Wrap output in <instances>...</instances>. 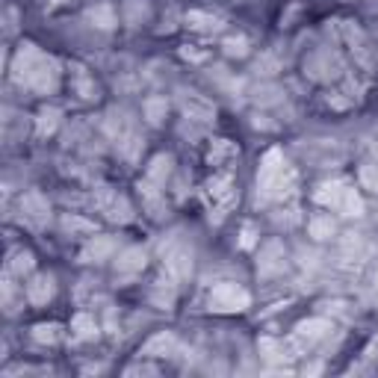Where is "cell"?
Instances as JSON below:
<instances>
[{
  "instance_id": "6da1fadb",
  "label": "cell",
  "mask_w": 378,
  "mask_h": 378,
  "mask_svg": "<svg viewBox=\"0 0 378 378\" xmlns=\"http://www.w3.org/2000/svg\"><path fill=\"white\" fill-rule=\"evenodd\" d=\"M15 80L24 83V86H33L39 92H53L57 89L60 72L48 57L33 48V45H21L18 57H15Z\"/></svg>"
},
{
  "instance_id": "7a4b0ae2",
  "label": "cell",
  "mask_w": 378,
  "mask_h": 378,
  "mask_svg": "<svg viewBox=\"0 0 378 378\" xmlns=\"http://www.w3.org/2000/svg\"><path fill=\"white\" fill-rule=\"evenodd\" d=\"M245 307H248V292L236 284H219L210 292V311L234 313V311H245Z\"/></svg>"
},
{
  "instance_id": "3957f363",
  "label": "cell",
  "mask_w": 378,
  "mask_h": 378,
  "mask_svg": "<svg viewBox=\"0 0 378 378\" xmlns=\"http://www.w3.org/2000/svg\"><path fill=\"white\" fill-rule=\"evenodd\" d=\"M166 266H169L172 278H177V281H180V278H189V272H192V251H189L187 245L169 251V257H166Z\"/></svg>"
},
{
  "instance_id": "277c9868",
  "label": "cell",
  "mask_w": 378,
  "mask_h": 378,
  "mask_svg": "<svg viewBox=\"0 0 378 378\" xmlns=\"http://www.w3.org/2000/svg\"><path fill=\"white\" fill-rule=\"evenodd\" d=\"M142 269H145V251L142 248H124L116 260V272H121V275H133Z\"/></svg>"
},
{
  "instance_id": "5b68a950",
  "label": "cell",
  "mask_w": 378,
  "mask_h": 378,
  "mask_svg": "<svg viewBox=\"0 0 378 378\" xmlns=\"http://www.w3.org/2000/svg\"><path fill=\"white\" fill-rule=\"evenodd\" d=\"M284 269V248L278 243H269L260 255V275H275Z\"/></svg>"
},
{
  "instance_id": "8992f818",
  "label": "cell",
  "mask_w": 378,
  "mask_h": 378,
  "mask_svg": "<svg viewBox=\"0 0 378 378\" xmlns=\"http://www.w3.org/2000/svg\"><path fill=\"white\" fill-rule=\"evenodd\" d=\"M27 296L33 304H45L53 296V278L50 275H36L30 284H27Z\"/></svg>"
},
{
  "instance_id": "52a82bcc",
  "label": "cell",
  "mask_w": 378,
  "mask_h": 378,
  "mask_svg": "<svg viewBox=\"0 0 378 378\" xmlns=\"http://www.w3.org/2000/svg\"><path fill=\"white\" fill-rule=\"evenodd\" d=\"M328 331H331V325H328L325 319H307V322H302V325H299L296 337H299L302 343H307V346H311V343H316V340H322V337H325Z\"/></svg>"
},
{
  "instance_id": "ba28073f",
  "label": "cell",
  "mask_w": 378,
  "mask_h": 378,
  "mask_svg": "<svg viewBox=\"0 0 378 378\" xmlns=\"http://www.w3.org/2000/svg\"><path fill=\"white\" fill-rule=\"evenodd\" d=\"M21 207H24V213L36 222V225H41V222L48 219V213H50V210H48V201L41 198L39 192H30V195H27V198L21 201Z\"/></svg>"
},
{
  "instance_id": "9c48e42d",
  "label": "cell",
  "mask_w": 378,
  "mask_h": 378,
  "mask_svg": "<svg viewBox=\"0 0 378 378\" xmlns=\"http://www.w3.org/2000/svg\"><path fill=\"white\" fill-rule=\"evenodd\" d=\"M113 248H116V243L109 240V236H95V240H92L86 248H83V260H86V263L104 260V257H107Z\"/></svg>"
},
{
  "instance_id": "30bf717a",
  "label": "cell",
  "mask_w": 378,
  "mask_h": 378,
  "mask_svg": "<svg viewBox=\"0 0 378 378\" xmlns=\"http://www.w3.org/2000/svg\"><path fill=\"white\" fill-rule=\"evenodd\" d=\"M175 346H177V340L172 337V334H157V337H154V340H148V346H145V355H148V358L169 355Z\"/></svg>"
},
{
  "instance_id": "8fae6325",
  "label": "cell",
  "mask_w": 378,
  "mask_h": 378,
  "mask_svg": "<svg viewBox=\"0 0 378 378\" xmlns=\"http://www.w3.org/2000/svg\"><path fill=\"white\" fill-rule=\"evenodd\" d=\"M184 109H187L189 119H201V121H207L210 116H213V107H210L204 97H198V95H189L184 101Z\"/></svg>"
},
{
  "instance_id": "7c38bea8",
  "label": "cell",
  "mask_w": 378,
  "mask_h": 378,
  "mask_svg": "<svg viewBox=\"0 0 378 378\" xmlns=\"http://www.w3.org/2000/svg\"><path fill=\"white\" fill-rule=\"evenodd\" d=\"M104 201H107V210H109V219L113 222H128L130 219V204L124 201V198H116V195H107L104 192Z\"/></svg>"
},
{
  "instance_id": "4fadbf2b",
  "label": "cell",
  "mask_w": 378,
  "mask_h": 378,
  "mask_svg": "<svg viewBox=\"0 0 378 378\" xmlns=\"http://www.w3.org/2000/svg\"><path fill=\"white\" fill-rule=\"evenodd\" d=\"M343 189H346L343 184H322V187H319V192H316V201H319L322 207H334V210H337Z\"/></svg>"
},
{
  "instance_id": "5bb4252c",
  "label": "cell",
  "mask_w": 378,
  "mask_h": 378,
  "mask_svg": "<svg viewBox=\"0 0 378 378\" xmlns=\"http://www.w3.org/2000/svg\"><path fill=\"white\" fill-rule=\"evenodd\" d=\"M337 210H340L343 216H360V213H363V204H360V198L355 195V189H343Z\"/></svg>"
},
{
  "instance_id": "9a60e30c",
  "label": "cell",
  "mask_w": 378,
  "mask_h": 378,
  "mask_svg": "<svg viewBox=\"0 0 378 378\" xmlns=\"http://www.w3.org/2000/svg\"><path fill=\"white\" fill-rule=\"evenodd\" d=\"M172 172V157H157L151 163V169H148V180H154V184H166V177H169Z\"/></svg>"
},
{
  "instance_id": "2e32d148",
  "label": "cell",
  "mask_w": 378,
  "mask_h": 378,
  "mask_svg": "<svg viewBox=\"0 0 378 378\" xmlns=\"http://www.w3.org/2000/svg\"><path fill=\"white\" fill-rule=\"evenodd\" d=\"M33 337H36L39 343H57V340L62 337V328H60V325H36Z\"/></svg>"
},
{
  "instance_id": "e0dca14e",
  "label": "cell",
  "mask_w": 378,
  "mask_h": 378,
  "mask_svg": "<svg viewBox=\"0 0 378 378\" xmlns=\"http://www.w3.org/2000/svg\"><path fill=\"white\" fill-rule=\"evenodd\" d=\"M189 27H195V30H219V18H210V15H201V12H192L189 15Z\"/></svg>"
},
{
  "instance_id": "ac0fdd59",
  "label": "cell",
  "mask_w": 378,
  "mask_h": 378,
  "mask_svg": "<svg viewBox=\"0 0 378 378\" xmlns=\"http://www.w3.org/2000/svg\"><path fill=\"white\" fill-rule=\"evenodd\" d=\"M360 184L370 192H378V166H360Z\"/></svg>"
},
{
  "instance_id": "d6986e66",
  "label": "cell",
  "mask_w": 378,
  "mask_h": 378,
  "mask_svg": "<svg viewBox=\"0 0 378 378\" xmlns=\"http://www.w3.org/2000/svg\"><path fill=\"white\" fill-rule=\"evenodd\" d=\"M311 234L316 236V240H328V236L334 234V222L331 219H313L311 222Z\"/></svg>"
},
{
  "instance_id": "ffe728a7",
  "label": "cell",
  "mask_w": 378,
  "mask_h": 378,
  "mask_svg": "<svg viewBox=\"0 0 378 378\" xmlns=\"http://www.w3.org/2000/svg\"><path fill=\"white\" fill-rule=\"evenodd\" d=\"M74 328H77V337H83V340H89V337H95V322L89 319V316H77L74 319Z\"/></svg>"
},
{
  "instance_id": "44dd1931",
  "label": "cell",
  "mask_w": 378,
  "mask_h": 378,
  "mask_svg": "<svg viewBox=\"0 0 378 378\" xmlns=\"http://www.w3.org/2000/svg\"><path fill=\"white\" fill-rule=\"evenodd\" d=\"M30 266H33V255H18L15 257V263H12V272H18V275H24V272H30Z\"/></svg>"
},
{
  "instance_id": "7402d4cb",
  "label": "cell",
  "mask_w": 378,
  "mask_h": 378,
  "mask_svg": "<svg viewBox=\"0 0 378 378\" xmlns=\"http://www.w3.org/2000/svg\"><path fill=\"white\" fill-rule=\"evenodd\" d=\"M163 109H166V101H148V104H145V113H148L151 121H160Z\"/></svg>"
},
{
  "instance_id": "603a6c76",
  "label": "cell",
  "mask_w": 378,
  "mask_h": 378,
  "mask_svg": "<svg viewBox=\"0 0 378 378\" xmlns=\"http://www.w3.org/2000/svg\"><path fill=\"white\" fill-rule=\"evenodd\" d=\"M260 352H269V355H266L269 360H278V358H284V355H281V349H278L272 340H263V343H260Z\"/></svg>"
},
{
  "instance_id": "cb8c5ba5",
  "label": "cell",
  "mask_w": 378,
  "mask_h": 378,
  "mask_svg": "<svg viewBox=\"0 0 378 378\" xmlns=\"http://www.w3.org/2000/svg\"><path fill=\"white\" fill-rule=\"evenodd\" d=\"M92 18H95V21H101V27H113V15H109V9H107V6H101L97 12H92Z\"/></svg>"
}]
</instances>
